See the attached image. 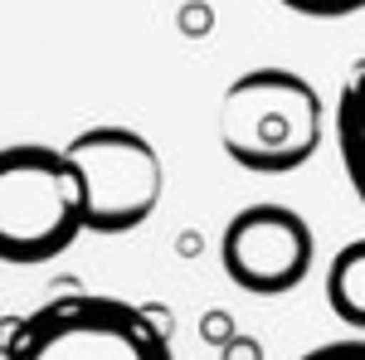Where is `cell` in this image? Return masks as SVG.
Segmentation results:
<instances>
[{"label": "cell", "mask_w": 365, "mask_h": 360, "mask_svg": "<svg viewBox=\"0 0 365 360\" xmlns=\"http://www.w3.org/2000/svg\"><path fill=\"white\" fill-rule=\"evenodd\" d=\"M327 307L351 331H365V239H351L327 263Z\"/></svg>", "instance_id": "obj_7"}, {"label": "cell", "mask_w": 365, "mask_h": 360, "mask_svg": "<svg viewBox=\"0 0 365 360\" xmlns=\"http://www.w3.org/2000/svg\"><path fill=\"white\" fill-rule=\"evenodd\" d=\"M297 360H365V336H351V341H327V346H317L307 356Z\"/></svg>", "instance_id": "obj_9"}, {"label": "cell", "mask_w": 365, "mask_h": 360, "mask_svg": "<svg viewBox=\"0 0 365 360\" xmlns=\"http://www.w3.org/2000/svg\"><path fill=\"white\" fill-rule=\"evenodd\" d=\"M68 161L78 166L83 180V224L98 239H122L156 215L166 170L156 146L122 127V122H98L63 146Z\"/></svg>", "instance_id": "obj_4"}, {"label": "cell", "mask_w": 365, "mask_h": 360, "mask_svg": "<svg viewBox=\"0 0 365 360\" xmlns=\"http://www.w3.org/2000/svg\"><path fill=\"white\" fill-rule=\"evenodd\" d=\"M292 15H307V20H346V15H361L365 0H278Z\"/></svg>", "instance_id": "obj_8"}, {"label": "cell", "mask_w": 365, "mask_h": 360, "mask_svg": "<svg viewBox=\"0 0 365 360\" xmlns=\"http://www.w3.org/2000/svg\"><path fill=\"white\" fill-rule=\"evenodd\" d=\"M220 263L225 277L249 297H282L302 287L317 263L312 224L278 200H258L239 210L220 234Z\"/></svg>", "instance_id": "obj_5"}, {"label": "cell", "mask_w": 365, "mask_h": 360, "mask_svg": "<svg viewBox=\"0 0 365 360\" xmlns=\"http://www.w3.org/2000/svg\"><path fill=\"white\" fill-rule=\"evenodd\" d=\"M0 360H175L166 326L98 292H68L5 326Z\"/></svg>", "instance_id": "obj_3"}, {"label": "cell", "mask_w": 365, "mask_h": 360, "mask_svg": "<svg viewBox=\"0 0 365 360\" xmlns=\"http://www.w3.org/2000/svg\"><path fill=\"white\" fill-rule=\"evenodd\" d=\"M88 234L83 180L68 151L15 141L0 146V263L39 268Z\"/></svg>", "instance_id": "obj_2"}, {"label": "cell", "mask_w": 365, "mask_h": 360, "mask_svg": "<svg viewBox=\"0 0 365 360\" xmlns=\"http://www.w3.org/2000/svg\"><path fill=\"white\" fill-rule=\"evenodd\" d=\"M322 93L292 68H249L220 98V146L253 175L302 170L322 151Z\"/></svg>", "instance_id": "obj_1"}, {"label": "cell", "mask_w": 365, "mask_h": 360, "mask_svg": "<svg viewBox=\"0 0 365 360\" xmlns=\"http://www.w3.org/2000/svg\"><path fill=\"white\" fill-rule=\"evenodd\" d=\"M336 151H341V170L351 180L356 200L365 205V58L346 73V83L336 93Z\"/></svg>", "instance_id": "obj_6"}]
</instances>
